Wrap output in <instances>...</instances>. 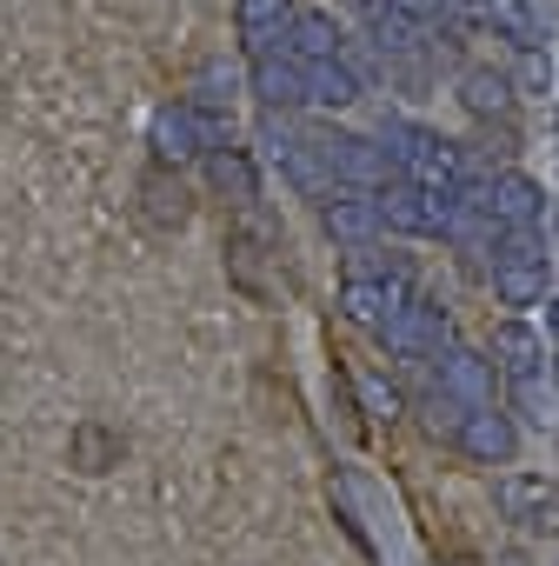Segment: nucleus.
I'll return each mask as SVG.
<instances>
[{
  "instance_id": "1",
  "label": "nucleus",
  "mask_w": 559,
  "mask_h": 566,
  "mask_svg": "<svg viewBox=\"0 0 559 566\" xmlns=\"http://www.w3.org/2000/svg\"><path fill=\"white\" fill-rule=\"evenodd\" d=\"M552 294V253L546 227H519L493 240V301L499 307H539Z\"/></svg>"
},
{
  "instance_id": "2",
  "label": "nucleus",
  "mask_w": 559,
  "mask_h": 566,
  "mask_svg": "<svg viewBox=\"0 0 559 566\" xmlns=\"http://www.w3.org/2000/svg\"><path fill=\"white\" fill-rule=\"evenodd\" d=\"M499 513L519 526V533H552L559 526V480L552 473H499Z\"/></svg>"
},
{
  "instance_id": "3",
  "label": "nucleus",
  "mask_w": 559,
  "mask_h": 566,
  "mask_svg": "<svg viewBox=\"0 0 559 566\" xmlns=\"http://www.w3.org/2000/svg\"><path fill=\"white\" fill-rule=\"evenodd\" d=\"M453 447H460L473 467H513V453H519V427H513L499 407H473V413L460 420Z\"/></svg>"
},
{
  "instance_id": "4",
  "label": "nucleus",
  "mask_w": 559,
  "mask_h": 566,
  "mask_svg": "<svg viewBox=\"0 0 559 566\" xmlns=\"http://www.w3.org/2000/svg\"><path fill=\"white\" fill-rule=\"evenodd\" d=\"M407 301H413L407 280H380V273H347V287H340V307H347L360 327H373V334H387Z\"/></svg>"
},
{
  "instance_id": "5",
  "label": "nucleus",
  "mask_w": 559,
  "mask_h": 566,
  "mask_svg": "<svg viewBox=\"0 0 559 566\" xmlns=\"http://www.w3.org/2000/svg\"><path fill=\"white\" fill-rule=\"evenodd\" d=\"M127 460V433L120 427H107V420H74L67 427V467L81 473V480H101V473H114Z\"/></svg>"
},
{
  "instance_id": "6",
  "label": "nucleus",
  "mask_w": 559,
  "mask_h": 566,
  "mask_svg": "<svg viewBox=\"0 0 559 566\" xmlns=\"http://www.w3.org/2000/svg\"><path fill=\"white\" fill-rule=\"evenodd\" d=\"M486 207H493V227H499V233L546 227V187L526 180V174H499V180H486Z\"/></svg>"
},
{
  "instance_id": "7",
  "label": "nucleus",
  "mask_w": 559,
  "mask_h": 566,
  "mask_svg": "<svg viewBox=\"0 0 559 566\" xmlns=\"http://www.w3.org/2000/svg\"><path fill=\"white\" fill-rule=\"evenodd\" d=\"M493 354H473V347H446L440 354V394H453L460 407H493Z\"/></svg>"
},
{
  "instance_id": "8",
  "label": "nucleus",
  "mask_w": 559,
  "mask_h": 566,
  "mask_svg": "<svg viewBox=\"0 0 559 566\" xmlns=\"http://www.w3.org/2000/svg\"><path fill=\"white\" fill-rule=\"evenodd\" d=\"M493 367L506 380H532V374H546V340L526 321H499L493 327Z\"/></svg>"
},
{
  "instance_id": "9",
  "label": "nucleus",
  "mask_w": 559,
  "mask_h": 566,
  "mask_svg": "<svg viewBox=\"0 0 559 566\" xmlns=\"http://www.w3.org/2000/svg\"><path fill=\"white\" fill-rule=\"evenodd\" d=\"M233 21H240L246 54H273L280 41H287V28H294V0H240Z\"/></svg>"
},
{
  "instance_id": "10",
  "label": "nucleus",
  "mask_w": 559,
  "mask_h": 566,
  "mask_svg": "<svg viewBox=\"0 0 559 566\" xmlns=\"http://www.w3.org/2000/svg\"><path fill=\"white\" fill-rule=\"evenodd\" d=\"M513 74H499V67H466L460 74V107L473 114V120H513Z\"/></svg>"
},
{
  "instance_id": "11",
  "label": "nucleus",
  "mask_w": 559,
  "mask_h": 566,
  "mask_svg": "<svg viewBox=\"0 0 559 566\" xmlns=\"http://www.w3.org/2000/svg\"><path fill=\"white\" fill-rule=\"evenodd\" d=\"M380 340H393L400 354H433V347L446 340V307H440V301H407Z\"/></svg>"
},
{
  "instance_id": "12",
  "label": "nucleus",
  "mask_w": 559,
  "mask_h": 566,
  "mask_svg": "<svg viewBox=\"0 0 559 566\" xmlns=\"http://www.w3.org/2000/svg\"><path fill=\"white\" fill-rule=\"evenodd\" d=\"M327 233L334 240H354V247H367L380 227H387V213H380V193H340V200H327Z\"/></svg>"
},
{
  "instance_id": "13",
  "label": "nucleus",
  "mask_w": 559,
  "mask_h": 566,
  "mask_svg": "<svg viewBox=\"0 0 559 566\" xmlns=\"http://www.w3.org/2000/svg\"><path fill=\"white\" fill-rule=\"evenodd\" d=\"M207 174H213V187H220L226 200H240V207L260 200V174H253V160H246L240 147H213V154H207Z\"/></svg>"
},
{
  "instance_id": "14",
  "label": "nucleus",
  "mask_w": 559,
  "mask_h": 566,
  "mask_svg": "<svg viewBox=\"0 0 559 566\" xmlns=\"http://www.w3.org/2000/svg\"><path fill=\"white\" fill-rule=\"evenodd\" d=\"M486 21H493V34H506L513 48H539V8H532V0H486V8H479Z\"/></svg>"
},
{
  "instance_id": "15",
  "label": "nucleus",
  "mask_w": 559,
  "mask_h": 566,
  "mask_svg": "<svg viewBox=\"0 0 559 566\" xmlns=\"http://www.w3.org/2000/svg\"><path fill=\"white\" fill-rule=\"evenodd\" d=\"M307 101L347 107V101H360V87H354V74H347L340 61H307Z\"/></svg>"
},
{
  "instance_id": "16",
  "label": "nucleus",
  "mask_w": 559,
  "mask_h": 566,
  "mask_svg": "<svg viewBox=\"0 0 559 566\" xmlns=\"http://www.w3.org/2000/svg\"><path fill=\"white\" fill-rule=\"evenodd\" d=\"M294 54H300V61H334V54H340V34H334V21H320V14H300V21H294Z\"/></svg>"
},
{
  "instance_id": "17",
  "label": "nucleus",
  "mask_w": 559,
  "mask_h": 566,
  "mask_svg": "<svg viewBox=\"0 0 559 566\" xmlns=\"http://www.w3.org/2000/svg\"><path fill=\"white\" fill-rule=\"evenodd\" d=\"M546 334H552V340H559V287H552V294H546Z\"/></svg>"
},
{
  "instance_id": "18",
  "label": "nucleus",
  "mask_w": 559,
  "mask_h": 566,
  "mask_svg": "<svg viewBox=\"0 0 559 566\" xmlns=\"http://www.w3.org/2000/svg\"><path fill=\"white\" fill-rule=\"evenodd\" d=\"M552 233H559V207H552Z\"/></svg>"
}]
</instances>
